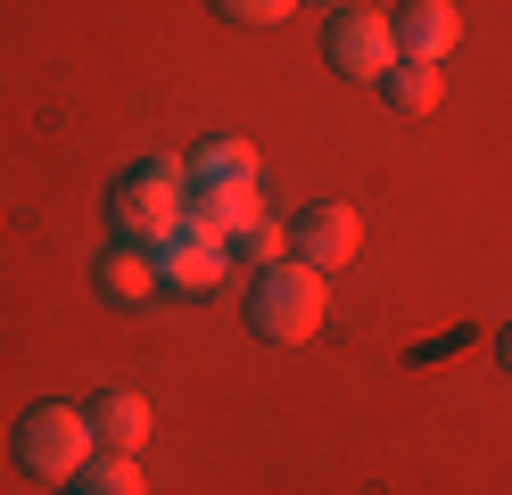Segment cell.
Listing matches in <instances>:
<instances>
[{"label": "cell", "instance_id": "1", "mask_svg": "<svg viewBox=\"0 0 512 495\" xmlns=\"http://www.w3.org/2000/svg\"><path fill=\"white\" fill-rule=\"evenodd\" d=\"M182 207H190V165L182 157H141L124 165L116 190H108V223L124 248H157L182 231Z\"/></svg>", "mask_w": 512, "mask_h": 495}, {"label": "cell", "instance_id": "2", "mask_svg": "<svg viewBox=\"0 0 512 495\" xmlns=\"http://www.w3.org/2000/svg\"><path fill=\"white\" fill-rule=\"evenodd\" d=\"M323 314H331V273H314L298 256L265 264L256 289H248V330L265 347H306L314 330H323Z\"/></svg>", "mask_w": 512, "mask_h": 495}, {"label": "cell", "instance_id": "3", "mask_svg": "<svg viewBox=\"0 0 512 495\" xmlns=\"http://www.w3.org/2000/svg\"><path fill=\"white\" fill-rule=\"evenodd\" d=\"M17 471H34V479H83V462L100 454V438H91V413L83 405H25L17 421Z\"/></svg>", "mask_w": 512, "mask_h": 495}, {"label": "cell", "instance_id": "4", "mask_svg": "<svg viewBox=\"0 0 512 495\" xmlns=\"http://www.w3.org/2000/svg\"><path fill=\"white\" fill-rule=\"evenodd\" d=\"M323 50H331V66H339L347 83H380L405 58L397 50V17H380V9H339V25H331Z\"/></svg>", "mask_w": 512, "mask_h": 495}, {"label": "cell", "instance_id": "5", "mask_svg": "<svg viewBox=\"0 0 512 495\" xmlns=\"http://www.w3.org/2000/svg\"><path fill=\"white\" fill-rule=\"evenodd\" d=\"M356 248H364L356 207H339V198H314V207H298V223H290V256H298V264H314V273H339V264H356Z\"/></svg>", "mask_w": 512, "mask_h": 495}, {"label": "cell", "instance_id": "6", "mask_svg": "<svg viewBox=\"0 0 512 495\" xmlns=\"http://www.w3.org/2000/svg\"><path fill=\"white\" fill-rule=\"evenodd\" d=\"M157 289H215L232 273V240H215V231H174V240H157Z\"/></svg>", "mask_w": 512, "mask_h": 495}, {"label": "cell", "instance_id": "7", "mask_svg": "<svg viewBox=\"0 0 512 495\" xmlns=\"http://www.w3.org/2000/svg\"><path fill=\"white\" fill-rule=\"evenodd\" d=\"M256 215H265V190L256 182H190V207H182L190 231H215V240H232V248L256 231Z\"/></svg>", "mask_w": 512, "mask_h": 495}, {"label": "cell", "instance_id": "8", "mask_svg": "<svg viewBox=\"0 0 512 495\" xmlns=\"http://www.w3.org/2000/svg\"><path fill=\"white\" fill-rule=\"evenodd\" d=\"M83 413H91V438H100L108 454H133V446H149V429H157L149 396H133V388H100Z\"/></svg>", "mask_w": 512, "mask_h": 495}, {"label": "cell", "instance_id": "9", "mask_svg": "<svg viewBox=\"0 0 512 495\" xmlns=\"http://www.w3.org/2000/svg\"><path fill=\"white\" fill-rule=\"evenodd\" d=\"M463 42V9H455V0H405V9H397V50L405 58H446V50H455Z\"/></svg>", "mask_w": 512, "mask_h": 495}, {"label": "cell", "instance_id": "10", "mask_svg": "<svg viewBox=\"0 0 512 495\" xmlns=\"http://www.w3.org/2000/svg\"><path fill=\"white\" fill-rule=\"evenodd\" d=\"M149 289H157V256H149V248H124V240H116V248L100 256V297H116V306H141Z\"/></svg>", "mask_w": 512, "mask_h": 495}, {"label": "cell", "instance_id": "11", "mask_svg": "<svg viewBox=\"0 0 512 495\" xmlns=\"http://www.w3.org/2000/svg\"><path fill=\"white\" fill-rule=\"evenodd\" d=\"M380 83H389V99H397L405 116H430V108H438V66H430V58H397Z\"/></svg>", "mask_w": 512, "mask_h": 495}, {"label": "cell", "instance_id": "12", "mask_svg": "<svg viewBox=\"0 0 512 495\" xmlns=\"http://www.w3.org/2000/svg\"><path fill=\"white\" fill-rule=\"evenodd\" d=\"M75 495H149V487H141V462H133V454H108V446H100V454L83 462Z\"/></svg>", "mask_w": 512, "mask_h": 495}, {"label": "cell", "instance_id": "13", "mask_svg": "<svg viewBox=\"0 0 512 495\" xmlns=\"http://www.w3.org/2000/svg\"><path fill=\"white\" fill-rule=\"evenodd\" d=\"M190 182H256V149L248 141H207L190 157Z\"/></svg>", "mask_w": 512, "mask_h": 495}, {"label": "cell", "instance_id": "14", "mask_svg": "<svg viewBox=\"0 0 512 495\" xmlns=\"http://www.w3.org/2000/svg\"><path fill=\"white\" fill-rule=\"evenodd\" d=\"M207 9H215L223 25H281L298 0H207Z\"/></svg>", "mask_w": 512, "mask_h": 495}, {"label": "cell", "instance_id": "15", "mask_svg": "<svg viewBox=\"0 0 512 495\" xmlns=\"http://www.w3.org/2000/svg\"><path fill=\"white\" fill-rule=\"evenodd\" d=\"M256 264H281V256H290V223H273V215H256V231H248V240H240Z\"/></svg>", "mask_w": 512, "mask_h": 495}, {"label": "cell", "instance_id": "16", "mask_svg": "<svg viewBox=\"0 0 512 495\" xmlns=\"http://www.w3.org/2000/svg\"><path fill=\"white\" fill-rule=\"evenodd\" d=\"M496 355H504V372H512V322H504V339H496Z\"/></svg>", "mask_w": 512, "mask_h": 495}]
</instances>
